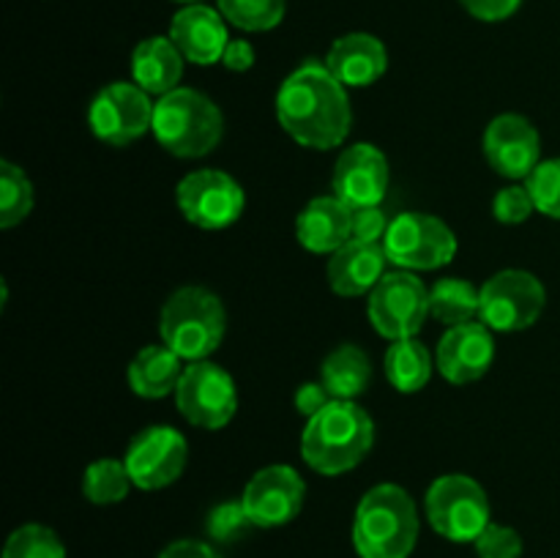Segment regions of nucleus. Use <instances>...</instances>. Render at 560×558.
<instances>
[{
    "instance_id": "nucleus-1",
    "label": "nucleus",
    "mask_w": 560,
    "mask_h": 558,
    "mask_svg": "<svg viewBox=\"0 0 560 558\" xmlns=\"http://www.w3.org/2000/svg\"><path fill=\"white\" fill-rule=\"evenodd\" d=\"M277 118L299 146L328 151L345 142L353 109L345 85L328 66L306 60L279 88Z\"/></svg>"
},
{
    "instance_id": "nucleus-2",
    "label": "nucleus",
    "mask_w": 560,
    "mask_h": 558,
    "mask_svg": "<svg viewBox=\"0 0 560 558\" xmlns=\"http://www.w3.org/2000/svg\"><path fill=\"white\" fill-rule=\"evenodd\" d=\"M375 443L372 416L353 399H331L317 416L306 419L301 454L323 476H339L355 468Z\"/></svg>"
},
{
    "instance_id": "nucleus-3",
    "label": "nucleus",
    "mask_w": 560,
    "mask_h": 558,
    "mask_svg": "<svg viewBox=\"0 0 560 558\" xmlns=\"http://www.w3.org/2000/svg\"><path fill=\"white\" fill-rule=\"evenodd\" d=\"M419 542V512L399 485H377L361 498L353 545L361 558H408Z\"/></svg>"
},
{
    "instance_id": "nucleus-4",
    "label": "nucleus",
    "mask_w": 560,
    "mask_h": 558,
    "mask_svg": "<svg viewBox=\"0 0 560 558\" xmlns=\"http://www.w3.org/2000/svg\"><path fill=\"white\" fill-rule=\"evenodd\" d=\"M224 118L217 104L195 88H175L153 107V135L159 146L180 159H197L219 146Z\"/></svg>"
},
{
    "instance_id": "nucleus-5",
    "label": "nucleus",
    "mask_w": 560,
    "mask_h": 558,
    "mask_svg": "<svg viewBox=\"0 0 560 558\" xmlns=\"http://www.w3.org/2000/svg\"><path fill=\"white\" fill-rule=\"evenodd\" d=\"M228 315L217 293L197 284L178 288L162 306V342L186 361H206L222 345Z\"/></svg>"
},
{
    "instance_id": "nucleus-6",
    "label": "nucleus",
    "mask_w": 560,
    "mask_h": 558,
    "mask_svg": "<svg viewBox=\"0 0 560 558\" xmlns=\"http://www.w3.org/2000/svg\"><path fill=\"white\" fill-rule=\"evenodd\" d=\"M427 518L448 542H476L492 523L485 487L465 474L441 476L427 490Z\"/></svg>"
},
{
    "instance_id": "nucleus-7",
    "label": "nucleus",
    "mask_w": 560,
    "mask_h": 558,
    "mask_svg": "<svg viewBox=\"0 0 560 558\" xmlns=\"http://www.w3.org/2000/svg\"><path fill=\"white\" fill-rule=\"evenodd\" d=\"M545 284L528 271L506 268L487 279L479 290V317L495 332H523L545 312Z\"/></svg>"
},
{
    "instance_id": "nucleus-8",
    "label": "nucleus",
    "mask_w": 560,
    "mask_h": 558,
    "mask_svg": "<svg viewBox=\"0 0 560 558\" xmlns=\"http://www.w3.org/2000/svg\"><path fill=\"white\" fill-rule=\"evenodd\" d=\"M388 263L413 271H432L446 266L457 252V239L446 222L430 213H399L392 219L383 239Z\"/></svg>"
},
{
    "instance_id": "nucleus-9",
    "label": "nucleus",
    "mask_w": 560,
    "mask_h": 558,
    "mask_svg": "<svg viewBox=\"0 0 560 558\" xmlns=\"http://www.w3.org/2000/svg\"><path fill=\"white\" fill-rule=\"evenodd\" d=\"M366 312L381 337L392 342L410 339L421 332L430 315V290L408 271L383 274L381 282L372 288Z\"/></svg>"
},
{
    "instance_id": "nucleus-10",
    "label": "nucleus",
    "mask_w": 560,
    "mask_h": 558,
    "mask_svg": "<svg viewBox=\"0 0 560 558\" xmlns=\"http://www.w3.org/2000/svg\"><path fill=\"white\" fill-rule=\"evenodd\" d=\"M175 405L189 425L219 430L238 408V392L228 372L211 361H191L175 388Z\"/></svg>"
},
{
    "instance_id": "nucleus-11",
    "label": "nucleus",
    "mask_w": 560,
    "mask_h": 558,
    "mask_svg": "<svg viewBox=\"0 0 560 558\" xmlns=\"http://www.w3.org/2000/svg\"><path fill=\"white\" fill-rule=\"evenodd\" d=\"M153 107L137 82H109L91 102L88 124L98 140L124 148L153 129Z\"/></svg>"
},
{
    "instance_id": "nucleus-12",
    "label": "nucleus",
    "mask_w": 560,
    "mask_h": 558,
    "mask_svg": "<svg viewBox=\"0 0 560 558\" xmlns=\"http://www.w3.org/2000/svg\"><path fill=\"white\" fill-rule=\"evenodd\" d=\"M180 213L202 230L230 228L244 213V189L222 170H195L175 189Z\"/></svg>"
},
{
    "instance_id": "nucleus-13",
    "label": "nucleus",
    "mask_w": 560,
    "mask_h": 558,
    "mask_svg": "<svg viewBox=\"0 0 560 558\" xmlns=\"http://www.w3.org/2000/svg\"><path fill=\"white\" fill-rule=\"evenodd\" d=\"M186 446L184 435L173 427H148L126 449V468H129L131 481L140 490H162L173 485L186 468Z\"/></svg>"
},
{
    "instance_id": "nucleus-14",
    "label": "nucleus",
    "mask_w": 560,
    "mask_h": 558,
    "mask_svg": "<svg viewBox=\"0 0 560 558\" xmlns=\"http://www.w3.org/2000/svg\"><path fill=\"white\" fill-rule=\"evenodd\" d=\"M304 496L306 485L299 470L290 468V465H268V468L257 470L252 476L241 503H244L252 525L277 528V525L299 518L301 507H304Z\"/></svg>"
},
{
    "instance_id": "nucleus-15",
    "label": "nucleus",
    "mask_w": 560,
    "mask_h": 558,
    "mask_svg": "<svg viewBox=\"0 0 560 558\" xmlns=\"http://www.w3.org/2000/svg\"><path fill=\"white\" fill-rule=\"evenodd\" d=\"M388 189V162L381 148L355 142L334 164V195L348 208L381 206Z\"/></svg>"
},
{
    "instance_id": "nucleus-16",
    "label": "nucleus",
    "mask_w": 560,
    "mask_h": 558,
    "mask_svg": "<svg viewBox=\"0 0 560 558\" xmlns=\"http://www.w3.org/2000/svg\"><path fill=\"white\" fill-rule=\"evenodd\" d=\"M539 131L523 115H498L485 131V156L506 178H528L539 164Z\"/></svg>"
},
{
    "instance_id": "nucleus-17",
    "label": "nucleus",
    "mask_w": 560,
    "mask_h": 558,
    "mask_svg": "<svg viewBox=\"0 0 560 558\" xmlns=\"http://www.w3.org/2000/svg\"><path fill=\"white\" fill-rule=\"evenodd\" d=\"M492 359H495V342L485 323H463L448 328L438 345V370L457 386L487 375Z\"/></svg>"
},
{
    "instance_id": "nucleus-18",
    "label": "nucleus",
    "mask_w": 560,
    "mask_h": 558,
    "mask_svg": "<svg viewBox=\"0 0 560 558\" xmlns=\"http://www.w3.org/2000/svg\"><path fill=\"white\" fill-rule=\"evenodd\" d=\"M170 38L180 49V55L197 66L219 63L230 44L222 11H213L200 3L186 5V9H180L173 16V22H170Z\"/></svg>"
},
{
    "instance_id": "nucleus-19",
    "label": "nucleus",
    "mask_w": 560,
    "mask_h": 558,
    "mask_svg": "<svg viewBox=\"0 0 560 558\" xmlns=\"http://www.w3.org/2000/svg\"><path fill=\"white\" fill-rule=\"evenodd\" d=\"M388 257L383 244H366V241H353L339 246L328 260V284L337 295L353 299V295L372 293L383 279Z\"/></svg>"
},
{
    "instance_id": "nucleus-20",
    "label": "nucleus",
    "mask_w": 560,
    "mask_h": 558,
    "mask_svg": "<svg viewBox=\"0 0 560 558\" xmlns=\"http://www.w3.org/2000/svg\"><path fill=\"white\" fill-rule=\"evenodd\" d=\"M326 66L345 88H366L386 74L388 55L381 38L370 33H348L331 44Z\"/></svg>"
},
{
    "instance_id": "nucleus-21",
    "label": "nucleus",
    "mask_w": 560,
    "mask_h": 558,
    "mask_svg": "<svg viewBox=\"0 0 560 558\" xmlns=\"http://www.w3.org/2000/svg\"><path fill=\"white\" fill-rule=\"evenodd\" d=\"M350 222H353V208L345 206L337 195L315 197L295 219V235L304 249L334 255L350 241Z\"/></svg>"
},
{
    "instance_id": "nucleus-22",
    "label": "nucleus",
    "mask_w": 560,
    "mask_h": 558,
    "mask_svg": "<svg viewBox=\"0 0 560 558\" xmlns=\"http://www.w3.org/2000/svg\"><path fill=\"white\" fill-rule=\"evenodd\" d=\"M184 60L186 58L175 47L173 38L153 36L137 44L135 53H131V74L142 91L164 96V93L178 88L180 74H184Z\"/></svg>"
},
{
    "instance_id": "nucleus-23",
    "label": "nucleus",
    "mask_w": 560,
    "mask_h": 558,
    "mask_svg": "<svg viewBox=\"0 0 560 558\" xmlns=\"http://www.w3.org/2000/svg\"><path fill=\"white\" fill-rule=\"evenodd\" d=\"M184 367L180 356L173 353L167 345H148L131 359L129 386L131 392L145 399H162L178 388Z\"/></svg>"
},
{
    "instance_id": "nucleus-24",
    "label": "nucleus",
    "mask_w": 560,
    "mask_h": 558,
    "mask_svg": "<svg viewBox=\"0 0 560 558\" xmlns=\"http://www.w3.org/2000/svg\"><path fill=\"white\" fill-rule=\"evenodd\" d=\"M372 367L359 345H339L326 356L320 370V383L334 399H355L370 386Z\"/></svg>"
},
{
    "instance_id": "nucleus-25",
    "label": "nucleus",
    "mask_w": 560,
    "mask_h": 558,
    "mask_svg": "<svg viewBox=\"0 0 560 558\" xmlns=\"http://www.w3.org/2000/svg\"><path fill=\"white\" fill-rule=\"evenodd\" d=\"M386 377L402 394L421 392L432 377V356L419 339H394L386 350Z\"/></svg>"
},
{
    "instance_id": "nucleus-26",
    "label": "nucleus",
    "mask_w": 560,
    "mask_h": 558,
    "mask_svg": "<svg viewBox=\"0 0 560 558\" xmlns=\"http://www.w3.org/2000/svg\"><path fill=\"white\" fill-rule=\"evenodd\" d=\"M430 315L448 328L474 323V317L479 315V290L468 279H438L430 288Z\"/></svg>"
},
{
    "instance_id": "nucleus-27",
    "label": "nucleus",
    "mask_w": 560,
    "mask_h": 558,
    "mask_svg": "<svg viewBox=\"0 0 560 558\" xmlns=\"http://www.w3.org/2000/svg\"><path fill=\"white\" fill-rule=\"evenodd\" d=\"M135 485L129 476V468L120 460H96L85 468L82 476V492L91 503L107 507V503L124 501L129 487Z\"/></svg>"
},
{
    "instance_id": "nucleus-28",
    "label": "nucleus",
    "mask_w": 560,
    "mask_h": 558,
    "mask_svg": "<svg viewBox=\"0 0 560 558\" xmlns=\"http://www.w3.org/2000/svg\"><path fill=\"white\" fill-rule=\"evenodd\" d=\"M33 186L25 170L11 162H0V228H14L31 213Z\"/></svg>"
},
{
    "instance_id": "nucleus-29",
    "label": "nucleus",
    "mask_w": 560,
    "mask_h": 558,
    "mask_svg": "<svg viewBox=\"0 0 560 558\" xmlns=\"http://www.w3.org/2000/svg\"><path fill=\"white\" fill-rule=\"evenodd\" d=\"M219 11L230 25L241 27V31H271L282 22L284 0H217Z\"/></svg>"
},
{
    "instance_id": "nucleus-30",
    "label": "nucleus",
    "mask_w": 560,
    "mask_h": 558,
    "mask_svg": "<svg viewBox=\"0 0 560 558\" xmlns=\"http://www.w3.org/2000/svg\"><path fill=\"white\" fill-rule=\"evenodd\" d=\"M3 558H66V547L52 528L27 523L9 536Z\"/></svg>"
},
{
    "instance_id": "nucleus-31",
    "label": "nucleus",
    "mask_w": 560,
    "mask_h": 558,
    "mask_svg": "<svg viewBox=\"0 0 560 558\" xmlns=\"http://www.w3.org/2000/svg\"><path fill=\"white\" fill-rule=\"evenodd\" d=\"M536 211L560 219V159H547L536 164L534 173L525 178Z\"/></svg>"
},
{
    "instance_id": "nucleus-32",
    "label": "nucleus",
    "mask_w": 560,
    "mask_h": 558,
    "mask_svg": "<svg viewBox=\"0 0 560 558\" xmlns=\"http://www.w3.org/2000/svg\"><path fill=\"white\" fill-rule=\"evenodd\" d=\"M479 558H520L523 556V539L509 525L490 523L474 542Z\"/></svg>"
},
{
    "instance_id": "nucleus-33",
    "label": "nucleus",
    "mask_w": 560,
    "mask_h": 558,
    "mask_svg": "<svg viewBox=\"0 0 560 558\" xmlns=\"http://www.w3.org/2000/svg\"><path fill=\"white\" fill-rule=\"evenodd\" d=\"M536 211L534 197H530L528 186H506L495 195L492 200V213H495L498 222L503 224H520Z\"/></svg>"
},
{
    "instance_id": "nucleus-34",
    "label": "nucleus",
    "mask_w": 560,
    "mask_h": 558,
    "mask_svg": "<svg viewBox=\"0 0 560 558\" xmlns=\"http://www.w3.org/2000/svg\"><path fill=\"white\" fill-rule=\"evenodd\" d=\"M252 525L249 514H246L244 503H222V507H217L211 512V518H208V534L213 536V539L219 542H233L238 539L241 534H246V528Z\"/></svg>"
},
{
    "instance_id": "nucleus-35",
    "label": "nucleus",
    "mask_w": 560,
    "mask_h": 558,
    "mask_svg": "<svg viewBox=\"0 0 560 558\" xmlns=\"http://www.w3.org/2000/svg\"><path fill=\"white\" fill-rule=\"evenodd\" d=\"M386 213L381 211V206L370 208H353V222H350V239L353 241H366V244H383L388 230Z\"/></svg>"
},
{
    "instance_id": "nucleus-36",
    "label": "nucleus",
    "mask_w": 560,
    "mask_h": 558,
    "mask_svg": "<svg viewBox=\"0 0 560 558\" xmlns=\"http://www.w3.org/2000/svg\"><path fill=\"white\" fill-rule=\"evenodd\" d=\"M459 3H463L465 9H468V14H474L476 20L498 22L512 16L523 0H459Z\"/></svg>"
},
{
    "instance_id": "nucleus-37",
    "label": "nucleus",
    "mask_w": 560,
    "mask_h": 558,
    "mask_svg": "<svg viewBox=\"0 0 560 558\" xmlns=\"http://www.w3.org/2000/svg\"><path fill=\"white\" fill-rule=\"evenodd\" d=\"M331 399L334 397L328 394V388L323 386V383H304V386H299V392H295V408H299L301 416L312 419V416L320 414Z\"/></svg>"
},
{
    "instance_id": "nucleus-38",
    "label": "nucleus",
    "mask_w": 560,
    "mask_h": 558,
    "mask_svg": "<svg viewBox=\"0 0 560 558\" xmlns=\"http://www.w3.org/2000/svg\"><path fill=\"white\" fill-rule=\"evenodd\" d=\"M159 558H219V553L213 550L211 545H206V542L180 539V542H173V545L164 547L162 556Z\"/></svg>"
},
{
    "instance_id": "nucleus-39",
    "label": "nucleus",
    "mask_w": 560,
    "mask_h": 558,
    "mask_svg": "<svg viewBox=\"0 0 560 558\" xmlns=\"http://www.w3.org/2000/svg\"><path fill=\"white\" fill-rule=\"evenodd\" d=\"M222 63L228 66L230 71L252 69V63H255V49H252V44L244 42V38H235V42H230L228 49H224Z\"/></svg>"
},
{
    "instance_id": "nucleus-40",
    "label": "nucleus",
    "mask_w": 560,
    "mask_h": 558,
    "mask_svg": "<svg viewBox=\"0 0 560 558\" xmlns=\"http://www.w3.org/2000/svg\"><path fill=\"white\" fill-rule=\"evenodd\" d=\"M175 3H189V5H195V3H202V0H175Z\"/></svg>"
}]
</instances>
